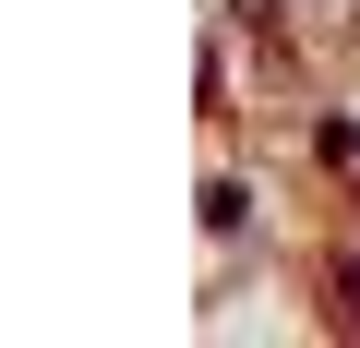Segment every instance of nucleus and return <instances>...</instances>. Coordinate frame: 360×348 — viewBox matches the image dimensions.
Instances as JSON below:
<instances>
[{
    "instance_id": "nucleus-1",
    "label": "nucleus",
    "mask_w": 360,
    "mask_h": 348,
    "mask_svg": "<svg viewBox=\"0 0 360 348\" xmlns=\"http://www.w3.org/2000/svg\"><path fill=\"white\" fill-rule=\"evenodd\" d=\"M336 288H348V312H360V252H348V264H336Z\"/></svg>"
}]
</instances>
